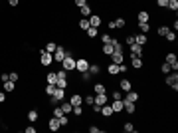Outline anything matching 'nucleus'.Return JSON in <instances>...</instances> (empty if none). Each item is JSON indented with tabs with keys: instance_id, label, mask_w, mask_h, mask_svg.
Segmentation results:
<instances>
[{
	"instance_id": "nucleus-16",
	"label": "nucleus",
	"mask_w": 178,
	"mask_h": 133,
	"mask_svg": "<svg viewBox=\"0 0 178 133\" xmlns=\"http://www.w3.org/2000/svg\"><path fill=\"white\" fill-rule=\"evenodd\" d=\"M113 113H119V111H123V99H113Z\"/></svg>"
},
{
	"instance_id": "nucleus-12",
	"label": "nucleus",
	"mask_w": 178,
	"mask_h": 133,
	"mask_svg": "<svg viewBox=\"0 0 178 133\" xmlns=\"http://www.w3.org/2000/svg\"><path fill=\"white\" fill-rule=\"evenodd\" d=\"M119 88H121V91H125V93H127L129 89H133V84H131V80H127V78H125V80H121Z\"/></svg>"
},
{
	"instance_id": "nucleus-5",
	"label": "nucleus",
	"mask_w": 178,
	"mask_h": 133,
	"mask_svg": "<svg viewBox=\"0 0 178 133\" xmlns=\"http://www.w3.org/2000/svg\"><path fill=\"white\" fill-rule=\"evenodd\" d=\"M67 54H69V52H65V50H63V46H57L56 52L52 54V56H54V62H59V64H61V60L67 56Z\"/></svg>"
},
{
	"instance_id": "nucleus-48",
	"label": "nucleus",
	"mask_w": 178,
	"mask_h": 133,
	"mask_svg": "<svg viewBox=\"0 0 178 133\" xmlns=\"http://www.w3.org/2000/svg\"><path fill=\"white\" fill-rule=\"evenodd\" d=\"M89 80H91V74H89V72H83L81 74V82H89Z\"/></svg>"
},
{
	"instance_id": "nucleus-24",
	"label": "nucleus",
	"mask_w": 178,
	"mask_h": 133,
	"mask_svg": "<svg viewBox=\"0 0 178 133\" xmlns=\"http://www.w3.org/2000/svg\"><path fill=\"white\" fill-rule=\"evenodd\" d=\"M87 72L91 74V76H97V74L101 72V68H99L97 64H89V70H87Z\"/></svg>"
},
{
	"instance_id": "nucleus-50",
	"label": "nucleus",
	"mask_w": 178,
	"mask_h": 133,
	"mask_svg": "<svg viewBox=\"0 0 178 133\" xmlns=\"http://www.w3.org/2000/svg\"><path fill=\"white\" fill-rule=\"evenodd\" d=\"M89 131H91V133H101L103 129H101V127H97V125H91V127H89Z\"/></svg>"
},
{
	"instance_id": "nucleus-21",
	"label": "nucleus",
	"mask_w": 178,
	"mask_h": 133,
	"mask_svg": "<svg viewBox=\"0 0 178 133\" xmlns=\"http://www.w3.org/2000/svg\"><path fill=\"white\" fill-rule=\"evenodd\" d=\"M59 107H61V111H63V113H65V115H67V113H71V109H73V105H71L69 101H63V103H61V105H59Z\"/></svg>"
},
{
	"instance_id": "nucleus-10",
	"label": "nucleus",
	"mask_w": 178,
	"mask_h": 133,
	"mask_svg": "<svg viewBox=\"0 0 178 133\" xmlns=\"http://www.w3.org/2000/svg\"><path fill=\"white\" fill-rule=\"evenodd\" d=\"M131 56L143 58V46H139L137 42H135V44H131Z\"/></svg>"
},
{
	"instance_id": "nucleus-51",
	"label": "nucleus",
	"mask_w": 178,
	"mask_h": 133,
	"mask_svg": "<svg viewBox=\"0 0 178 133\" xmlns=\"http://www.w3.org/2000/svg\"><path fill=\"white\" fill-rule=\"evenodd\" d=\"M119 74H127V64H119Z\"/></svg>"
},
{
	"instance_id": "nucleus-14",
	"label": "nucleus",
	"mask_w": 178,
	"mask_h": 133,
	"mask_svg": "<svg viewBox=\"0 0 178 133\" xmlns=\"http://www.w3.org/2000/svg\"><path fill=\"white\" fill-rule=\"evenodd\" d=\"M69 103H71V105H81V103H83V97L79 93H73L69 97Z\"/></svg>"
},
{
	"instance_id": "nucleus-42",
	"label": "nucleus",
	"mask_w": 178,
	"mask_h": 133,
	"mask_svg": "<svg viewBox=\"0 0 178 133\" xmlns=\"http://www.w3.org/2000/svg\"><path fill=\"white\" fill-rule=\"evenodd\" d=\"M160 72H162V74H170L172 70H170V66H168V64H162V66H160Z\"/></svg>"
},
{
	"instance_id": "nucleus-2",
	"label": "nucleus",
	"mask_w": 178,
	"mask_h": 133,
	"mask_svg": "<svg viewBox=\"0 0 178 133\" xmlns=\"http://www.w3.org/2000/svg\"><path fill=\"white\" fill-rule=\"evenodd\" d=\"M57 76V82H56V88H67V72L65 70H59V72H56Z\"/></svg>"
},
{
	"instance_id": "nucleus-31",
	"label": "nucleus",
	"mask_w": 178,
	"mask_h": 133,
	"mask_svg": "<svg viewBox=\"0 0 178 133\" xmlns=\"http://www.w3.org/2000/svg\"><path fill=\"white\" fill-rule=\"evenodd\" d=\"M168 32H170V28H168V26H160L158 30H156V34H158V36H162V38H164V36H166Z\"/></svg>"
},
{
	"instance_id": "nucleus-44",
	"label": "nucleus",
	"mask_w": 178,
	"mask_h": 133,
	"mask_svg": "<svg viewBox=\"0 0 178 133\" xmlns=\"http://www.w3.org/2000/svg\"><path fill=\"white\" fill-rule=\"evenodd\" d=\"M156 6H158V8H166L168 6V0H156Z\"/></svg>"
},
{
	"instance_id": "nucleus-27",
	"label": "nucleus",
	"mask_w": 178,
	"mask_h": 133,
	"mask_svg": "<svg viewBox=\"0 0 178 133\" xmlns=\"http://www.w3.org/2000/svg\"><path fill=\"white\" fill-rule=\"evenodd\" d=\"M46 80H48V84H54V86H56V82H57V76H56V72H50L48 76H46Z\"/></svg>"
},
{
	"instance_id": "nucleus-18",
	"label": "nucleus",
	"mask_w": 178,
	"mask_h": 133,
	"mask_svg": "<svg viewBox=\"0 0 178 133\" xmlns=\"http://www.w3.org/2000/svg\"><path fill=\"white\" fill-rule=\"evenodd\" d=\"M101 115H105V117H111V115H113V107L107 105V103H105V105H101Z\"/></svg>"
},
{
	"instance_id": "nucleus-54",
	"label": "nucleus",
	"mask_w": 178,
	"mask_h": 133,
	"mask_svg": "<svg viewBox=\"0 0 178 133\" xmlns=\"http://www.w3.org/2000/svg\"><path fill=\"white\" fill-rule=\"evenodd\" d=\"M127 44H129V46L135 44V36H127Z\"/></svg>"
},
{
	"instance_id": "nucleus-13",
	"label": "nucleus",
	"mask_w": 178,
	"mask_h": 133,
	"mask_svg": "<svg viewBox=\"0 0 178 133\" xmlns=\"http://www.w3.org/2000/svg\"><path fill=\"white\" fill-rule=\"evenodd\" d=\"M89 26H93V28H99V26H101V16H97V14L89 16Z\"/></svg>"
},
{
	"instance_id": "nucleus-23",
	"label": "nucleus",
	"mask_w": 178,
	"mask_h": 133,
	"mask_svg": "<svg viewBox=\"0 0 178 133\" xmlns=\"http://www.w3.org/2000/svg\"><path fill=\"white\" fill-rule=\"evenodd\" d=\"M135 42H137L139 46H145V44L148 42V38H146L145 34H139V36H135Z\"/></svg>"
},
{
	"instance_id": "nucleus-47",
	"label": "nucleus",
	"mask_w": 178,
	"mask_h": 133,
	"mask_svg": "<svg viewBox=\"0 0 178 133\" xmlns=\"http://www.w3.org/2000/svg\"><path fill=\"white\" fill-rule=\"evenodd\" d=\"M71 111H73V113H75V115H81V113H83V109H81V105H73V109H71Z\"/></svg>"
},
{
	"instance_id": "nucleus-25",
	"label": "nucleus",
	"mask_w": 178,
	"mask_h": 133,
	"mask_svg": "<svg viewBox=\"0 0 178 133\" xmlns=\"http://www.w3.org/2000/svg\"><path fill=\"white\" fill-rule=\"evenodd\" d=\"M93 91H95V93H105L107 88H105V84H95L93 86Z\"/></svg>"
},
{
	"instance_id": "nucleus-1",
	"label": "nucleus",
	"mask_w": 178,
	"mask_h": 133,
	"mask_svg": "<svg viewBox=\"0 0 178 133\" xmlns=\"http://www.w3.org/2000/svg\"><path fill=\"white\" fill-rule=\"evenodd\" d=\"M61 66H63V70H65V72H73V70H75V58L71 56V52L61 60Z\"/></svg>"
},
{
	"instance_id": "nucleus-7",
	"label": "nucleus",
	"mask_w": 178,
	"mask_h": 133,
	"mask_svg": "<svg viewBox=\"0 0 178 133\" xmlns=\"http://www.w3.org/2000/svg\"><path fill=\"white\" fill-rule=\"evenodd\" d=\"M166 64L168 66H170V70H174V72H176V70H178V58H176V54H166Z\"/></svg>"
},
{
	"instance_id": "nucleus-11",
	"label": "nucleus",
	"mask_w": 178,
	"mask_h": 133,
	"mask_svg": "<svg viewBox=\"0 0 178 133\" xmlns=\"http://www.w3.org/2000/svg\"><path fill=\"white\" fill-rule=\"evenodd\" d=\"M52 97H56L57 101H63V97H65V88H56V91H54Z\"/></svg>"
},
{
	"instance_id": "nucleus-32",
	"label": "nucleus",
	"mask_w": 178,
	"mask_h": 133,
	"mask_svg": "<svg viewBox=\"0 0 178 133\" xmlns=\"http://www.w3.org/2000/svg\"><path fill=\"white\" fill-rule=\"evenodd\" d=\"M56 48H57V44H56V42H48V44H46V52H50V54L56 52Z\"/></svg>"
},
{
	"instance_id": "nucleus-26",
	"label": "nucleus",
	"mask_w": 178,
	"mask_h": 133,
	"mask_svg": "<svg viewBox=\"0 0 178 133\" xmlns=\"http://www.w3.org/2000/svg\"><path fill=\"white\" fill-rule=\"evenodd\" d=\"M139 22H148V18H150V16H148V12L146 10H143V12H139Z\"/></svg>"
},
{
	"instance_id": "nucleus-30",
	"label": "nucleus",
	"mask_w": 178,
	"mask_h": 133,
	"mask_svg": "<svg viewBox=\"0 0 178 133\" xmlns=\"http://www.w3.org/2000/svg\"><path fill=\"white\" fill-rule=\"evenodd\" d=\"M139 30L145 34V32H150V24L148 22H139Z\"/></svg>"
},
{
	"instance_id": "nucleus-40",
	"label": "nucleus",
	"mask_w": 178,
	"mask_h": 133,
	"mask_svg": "<svg viewBox=\"0 0 178 133\" xmlns=\"http://www.w3.org/2000/svg\"><path fill=\"white\" fill-rule=\"evenodd\" d=\"M123 129H125L127 133H133L135 131V125H133V123H125V125H123Z\"/></svg>"
},
{
	"instance_id": "nucleus-52",
	"label": "nucleus",
	"mask_w": 178,
	"mask_h": 133,
	"mask_svg": "<svg viewBox=\"0 0 178 133\" xmlns=\"http://www.w3.org/2000/svg\"><path fill=\"white\" fill-rule=\"evenodd\" d=\"M83 4H87V0H75V6H77V8H81Z\"/></svg>"
},
{
	"instance_id": "nucleus-20",
	"label": "nucleus",
	"mask_w": 178,
	"mask_h": 133,
	"mask_svg": "<svg viewBox=\"0 0 178 133\" xmlns=\"http://www.w3.org/2000/svg\"><path fill=\"white\" fill-rule=\"evenodd\" d=\"M107 72H109V76H117L119 74V64H113L111 62V64L107 66Z\"/></svg>"
},
{
	"instance_id": "nucleus-35",
	"label": "nucleus",
	"mask_w": 178,
	"mask_h": 133,
	"mask_svg": "<svg viewBox=\"0 0 178 133\" xmlns=\"http://www.w3.org/2000/svg\"><path fill=\"white\" fill-rule=\"evenodd\" d=\"M85 32H87V36H89V38H95V36H97V28H93V26H89Z\"/></svg>"
},
{
	"instance_id": "nucleus-6",
	"label": "nucleus",
	"mask_w": 178,
	"mask_h": 133,
	"mask_svg": "<svg viewBox=\"0 0 178 133\" xmlns=\"http://www.w3.org/2000/svg\"><path fill=\"white\" fill-rule=\"evenodd\" d=\"M52 62H54V56L50 52H40V64L42 66H52Z\"/></svg>"
},
{
	"instance_id": "nucleus-28",
	"label": "nucleus",
	"mask_w": 178,
	"mask_h": 133,
	"mask_svg": "<svg viewBox=\"0 0 178 133\" xmlns=\"http://www.w3.org/2000/svg\"><path fill=\"white\" fill-rule=\"evenodd\" d=\"M113 52H115V48H113L111 44H103V54L105 56H111Z\"/></svg>"
},
{
	"instance_id": "nucleus-8",
	"label": "nucleus",
	"mask_w": 178,
	"mask_h": 133,
	"mask_svg": "<svg viewBox=\"0 0 178 133\" xmlns=\"http://www.w3.org/2000/svg\"><path fill=\"white\" fill-rule=\"evenodd\" d=\"M139 97H141V95H139L135 89H129V91L125 93V97H123V101H133V103H137Z\"/></svg>"
},
{
	"instance_id": "nucleus-15",
	"label": "nucleus",
	"mask_w": 178,
	"mask_h": 133,
	"mask_svg": "<svg viewBox=\"0 0 178 133\" xmlns=\"http://www.w3.org/2000/svg\"><path fill=\"white\" fill-rule=\"evenodd\" d=\"M2 84H4V91H8V93L16 89V82H12V80H6V82H2Z\"/></svg>"
},
{
	"instance_id": "nucleus-39",
	"label": "nucleus",
	"mask_w": 178,
	"mask_h": 133,
	"mask_svg": "<svg viewBox=\"0 0 178 133\" xmlns=\"http://www.w3.org/2000/svg\"><path fill=\"white\" fill-rule=\"evenodd\" d=\"M54 91H56V86H54V84L46 86V93H48V95H54Z\"/></svg>"
},
{
	"instance_id": "nucleus-53",
	"label": "nucleus",
	"mask_w": 178,
	"mask_h": 133,
	"mask_svg": "<svg viewBox=\"0 0 178 133\" xmlns=\"http://www.w3.org/2000/svg\"><path fill=\"white\" fill-rule=\"evenodd\" d=\"M107 28H109V30H115V20H109V24H107Z\"/></svg>"
},
{
	"instance_id": "nucleus-3",
	"label": "nucleus",
	"mask_w": 178,
	"mask_h": 133,
	"mask_svg": "<svg viewBox=\"0 0 178 133\" xmlns=\"http://www.w3.org/2000/svg\"><path fill=\"white\" fill-rule=\"evenodd\" d=\"M164 80H166V86H170L172 89H178V74L174 72V74H166V78H164Z\"/></svg>"
},
{
	"instance_id": "nucleus-37",
	"label": "nucleus",
	"mask_w": 178,
	"mask_h": 133,
	"mask_svg": "<svg viewBox=\"0 0 178 133\" xmlns=\"http://www.w3.org/2000/svg\"><path fill=\"white\" fill-rule=\"evenodd\" d=\"M57 119H59V125H61V127H65L67 123H69V119H67V115H65V113H63L61 117H57Z\"/></svg>"
},
{
	"instance_id": "nucleus-22",
	"label": "nucleus",
	"mask_w": 178,
	"mask_h": 133,
	"mask_svg": "<svg viewBox=\"0 0 178 133\" xmlns=\"http://www.w3.org/2000/svg\"><path fill=\"white\" fill-rule=\"evenodd\" d=\"M79 12H81V16H91V6H89V4H83L81 8H79Z\"/></svg>"
},
{
	"instance_id": "nucleus-36",
	"label": "nucleus",
	"mask_w": 178,
	"mask_h": 133,
	"mask_svg": "<svg viewBox=\"0 0 178 133\" xmlns=\"http://www.w3.org/2000/svg\"><path fill=\"white\" fill-rule=\"evenodd\" d=\"M125 18H115V28H125Z\"/></svg>"
},
{
	"instance_id": "nucleus-29",
	"label": "nucleus",
	"mask_w": 178,
	"mask_h": 133,
	"mask_svg": "<svg viewBox=\"0 0 178 133\" xmlns=\"http://www.w3.org/2000/svg\"><path fill=\"white\" fill-rule=\"evenodd\" d=\"M38 117H40V115H38V111H36V109H30V111H28V119H30L32 123H34V121H38Z\"/></svg>"
},
{
	"instance_id": "nucleus-17",
	"label": "nucleus",
	"mask_w": 178,
	"mask_h": 133,
	"mask_svg": "<svg viewBox=\"0 0 178 133\" xmlns=\"http://www.w3.org/2000/svg\"><path fill=\"white\" fill-rule=\"evenodd\" d=\"M59 127H61V125H59V119L52 115V119H50V131H57Z\"/></svg>"
},
{
	"instance_id": "nucleus-46",
	"label": "nucleus",
	"mask_w": 178,
	"mask_h": 133,
	"mask_svg": "<svg viewBox=\"0 0 178 133\" xmlns=\"http://www.w3.org/2000/svg\"><path fill=\"white\" fill-rule=\"evenodd\" d=\"M8 76H10V80H12V82H18V80H20L18 72H10V74H8Z\"/></svg>"
},
{
	"instance_id": "nucleus-9",
	"label": "nucleus",
	"mask_w": 178,
	"mask_h": 133,
	"mask_svg": "<svg viewBox=\"0 0 178 133\" xmlns=\"http://www.w3.org/2000/svg\"><path fill=\"white\" fill-rule=\"evenodd\" d=\"M123 60H125V54L119 52V50H115V52L111 54V62H113V64H123Z\"/></svg>"
},
{
	"instance_id": "nucleus-56",
	"label": "nucleus",
	"mask_w": 178,
	"mask_h": 133,
	"mask_svg": "<svg viewBox=\"0 0 178 133\" xmlns=\"http://www.w3.org/2000/svg\"><path fill=\"white\" fill-rule=\"evenodd\" d=\"M18 2H20V0H8V4H10V6H18Z\"/></svg>"
},
{
	"instance_id": "nucleus-55",
	"label": "nucleus",
	"mask_w": 178,
	"mask_h": 133,
	"mask_svg": "<svg viewBox=\"0 0 178 133\" xmlns=\"http://www.w3.org/2000/svg\"><path fill=\"white\" fill-rule=\"evenodd\" d=\"M6 80H10V76H8V74H2V76H0V82H6Z\"/></svg>"
},
{
	"instance_id": "nucleus-34",
	"label": "nucleus",
	"mask_w": 178,
	"mask_h": 133,
	"mask_svg": "<svg viewBox=\"0 0 178 133\" xmlns=\"http://www.w3.org/2000/svg\"><path fill=\"white\" fill-rule=\"evenodd\" d=\"M79 28H81V30H87V28H89V18H81V20H79Z\"/></svg>"
},
{
	"instance_id": "nucleus-58",
	"label": "nucleus",
	"mask_w": 178,
	"mask_h": 133,
	"mask_svg": "<svg viewBox=\"0 0 178 133\" xmlns=\"http://www.w3.org/2000/svg\"><path fill=\"white\" fill-rule=\"evenodd\" d=\"M4 99H6V93H2V91H0V103H2Z\"/></svg>"
},
{
	"instance_id": "nucleus-4",
	"label": "nucleus",
	"mask_w": 178,
	"mask_h": 133,
	"mask_svg": "<svg viewBox=\"0 0 178 133\" xmlns=\"http://www.w3.org/2000/svg\"><path fill=\"white\" fill-rule=\"evenodd\" d=\"M75 70H77L79 74L87 72V70H89V62L85 60V58H79V60H75Z\"/></svg>"
},
{
	"instance_id": "nucleus-33",
	"label": "nucleus",
	"mask_w": 178,
	"mask_h": 133,
	"mask_svg": "<svg viewBox=\"0 0 178 133\" xmlns=\"http://www.w3.org/2000/svg\"><path fill=\"white\" fill-rule=\"evenodd\" d=\"M166 8H170L172 12H176L178 10V0H168V6Z\"/></svg>"
},
{
	"instance_id": "nucleus-49",
	"label": "nucleus",
	"mask_w": 178,
	"mask_h": 133,
	"mask_svg": "<svg viewBox=\"0 0 178 133\" xmlns=\"http://www.w3.org/2000/svg\"><path fill=\"white\" fill-rule=\"evenodd\" d=\"M111 99H123V93H121V91H113V93H111Z\"/></svg>"
},
{
	"instance_id": "nucleus-19",
	"label": "nucleus",
	"mask_w": 178,
	"mask_h": 133,
	"mask_svg": "<svg viewBox=\"0 0 178 133\" xmlns=\"http://www.w3.org/2000/svg\"><path fill=\"white\" fill-rule=\"evenodd\" d=\"M133 60H131V64H133L135 70H141L143 68V58H137V56H131Z\"/></svg>"
},
{
	"instance_id": "nucleus-41",
	"label": "nucleus",
	"mask_w": 178,
	"mask_h": 133,
	"mask_svg": "<svg viewBox=\"0 0 178 133\" xmlns=\"http://www.w3.org/2000/svg\"><path fill=\"white\" fill-rule=\"evenodd\" d=\"M164 38H166L168 42H174V40H176V32H168V34L164 36Z\"/></svg>"
},
{
	"instance_id": "nucleus-38",
	"label": "nucleus",
	"mask_w": 178,
	"mask_h": 133,
	"mask_svg": "<svg viewBox=\"0 0 178 133\" xmlns=\"http://www.w3.org/2000/svg\"><path fill=\"white\" fill-rule=\"evenodd\" d=\"M61 115H63L61 107H59V105H54V117H61Z\"/></svg>"
},
{
	"instance_id": "nucleus-45",
	"label": "nucleus",
	"mask_w": 178,
	"mask_h": 133,
	"mask_svg": "<svg viewBox=\"0 0 178 133\" xmlns=\"http://www.w3.org/2000/svg\"><path fill=\"white\" fill-rule=\"evenodd\" d=\"M101 42H103V44H111V36H109V34H103V36H101Z\"/></svg>"
},
{
	"instance_id": "nucleus-43",
	"label": "nucleus",
	"mask_w": 178,
	"mask_h": 133,
	"mask_svg": "<svg viewBox=\"0 0 178 133\" xmlns=\"http://www.w3.org/2000/svg\"><path fill=\"white\" fill-rule=\"evenodd\" d=\"M93 101H95L93 95H85V97H83V103H87V105H93Z\"/></svg>"
},
{
	"instance_id": "nucleus-57",
	"label": "nucleus",
	"mask_w": 178,
	"mask_h": 133,
	"mask_svg": "<svg viewBox=\"0 0 178 133\" xmlns=\"http://www.w3.org/2000/svg\"><path fill=\"white\" fill-rule=\"evenodd\" d=\"M26 133H36V127H26Z\"/></svg>"
}]
</instances>
